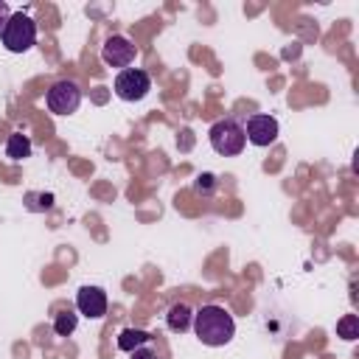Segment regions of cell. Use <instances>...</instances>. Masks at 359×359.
<instances>
[{
    "label": "cell",
    "mask_w": 359,
    "mask_h": 359,
    "mask_svg": "<svg viewBox=\"0 0 359 359\" xmlns=\"http://www.w3.org/2000/svg\"><path fill=\"white\" fill-rule=\"evenodd\" d=\"M337 334L342 339H356L359 337V317L356 314H345L339 323H337Z\"/></svg>",
    "instance_id": "13"
},
{
    "label": "cell",
    "mask_w": 359,
    "mask_h": 359,
    "mask_svg": "<svg viewBox=\"0 0 359 359\" xmlns=\"http://www.w3.org/2000/svg\"><path fill=\"white\" fill-rule=\"evenodd\" d=\"M81 104V90L76 81H56L50 90H48V109L56 112V115H73Z\"/></svg>",
    "instance_id": "5"
},
{
    "label": "cell",
    "mask_w": 359,
    "mask_h": 359,
    "mask_svg": "<svg viewBox=\"0 0 359 359\" xmlns=\"http://www.w3.org/2000/svg\"><path fill=\"white\" fill-rule=\"evenodd\" d=\"M76 325H79V317H76L73 311H62V314H56V320H53V331H56L59 337H70V334L76 331Z\"/></svg>",
    "instance_id": "12"
},
{
    "label": "cell",
    "mask_w": 359,
    "mask_h": 359,
    "mask_svg": "<svg viewBox=\"0 0 359 359\" xmlns=\"http://www.w3.org/2000/svg\"><path fill=\"white\" fill-rule=\"evenodd\" d=\"M135 45L126 39V36H121V34H115V36H109L107 42H104V48H101V59H104V65H109V67H129L132 62H135Z\"/></svg>",
    "instance_id": "6"
},
{
    "label": "cell",
    "mask_w": 359,
    "mask_h": 359,
    "mask_svg": "<svg viewBox=\"0 0 359 359\" xmlns=\"http://www.w3.org/2000/svg\"><path fill=\"white\" fill-rule=\"evenodd\" d=\"M210 137V146L216 154H224V157H236L244 151L247 146V137H244V126L236 121V118H222L210 126L208 132Z\"/></svg>",
    "instance_id": "3"
},
{
    "label": "cell",
    "mask_w": 359,
    "mask_h": 359,
    "mask_svg": "<svg viewBox=\"0 0 359 359\" xmlns=\"http://www.w3.org/2000/svg\"><path fill=\"white\" fill-rule=\"evenodd\" d=\"M149 342H151V334H149V331H140V328H123V331L118 334V348L126 351V353H132L135 348L149 345Z\"/></svg>",
    "instance_id": "10"
},
{
    "label": "cell",
    "mask_w": 359,
    "mask_h": 359,
    "mask_svg": "<svg viewBox=\"0 0 359 359\" xmlns=\"http://www.w3.org/2000/svg\"><path fill=\"white\" fill-rule=\"evenodd\" d=\"M28 154H31V140H28L25 135H20V132L8 135V140H6V157H11V160H25Z\"/></svg>",
    "instance_id": "11"
},
{
    "label": "cell",
    "mask_w": 359,
    "mask_h": 359,
    "mask_svg": "<svg viewBox=\"0 0 359 359\" xmlns=\"http://www.w3.org/2000/svg\"><path fill=\"white\" fill-rule=\"evenodd\" d=\"M76 309L90 320H101L107 314V292L101 286H81L76 294Z\"/></svg>",
    "instance_id": "8"
},
{
    "label": "cell",
    "mask_w": 359,
    "mask_h": 359,
    "mask_svg": "<svg viewBox=\"0 0 359 359\" xmlns=\"http://www.w3.org/2000/svg\"><path fill=\"white\" fill-rule=\"evenodd\" d=\"M8 17H11V8H8V3L0 0V31H3V25L8 22Z\"/></svg>",
    "instance_id": "16"
},
{
    "label": "cell",
    "mask_w": 359,
    "mask_h": 359,
    "mask_svg": "<svg viewBox=\"0 0 359 359\" xmlns=\"http://www.w3.org/2000/svg\"><path fill=\"white\" fill-rule=\"evenodd\" d=\"M194 334L199 337L202 345H210V348H219V345H227L236 334V323L230 317L227 309L210 303V306H202L196 314H194Z\"/></svg>",
    "instance_id": "1"
},
{
    "label": "cell",
    "mask_w": 359,
    "mask_h": 359,
    "mask_svg": "<svg viewBox=\"0 0 359 359\" xmlns=\"http://www.w3.org/2000/svg\"><path fill=\"white\" fill-rule=\"evenodd\" d=\"M149 90H151V79L140 67H126L115 79V95L123 101H140L149 95Z\"/></svg>",
    "instance_id": "4"
},
{
    "label": "cell",
    "mask_w": 359,
    "mask_h": 359,
    "mask_svg": "<svg viewBox=\"0 0 359 359\" xmlns=\"http://www.w3.org/2000/svg\"><path fill=\"white\" fill-rule=\"evenodd\" d=\"M213 188V177L210 174H202L199 182H196V191H210Z\"/></svg>",
    "instance_id": "15"
},
{
    "label": "cell",
    "mask_w": 359,
    "mask_h": 359,
    "mask_svg": "<svg viewBox=\"0 0 359 359\" xmlns=\"http://www.w3.org/2000/svg\"><path fill=\"white\" fill-rule=\"evenodd\" d=\"M244 137L252 143V146H272L278 140V121L272 115H252L247 121V129H244Z\"/></svg>",
    "instance_id": "7"
},
{
    "label": "cell",
    "mask_w": 359,
    "mask_h": 359,
    "mask_svg": "<svg viewBox=\"0 0 359 359\" xmlns=\"http://www.w3.org/2000/svg\"><path fill=\"white\" fill-rule=\"evenodd\" d=\"M0 39H3L6 50H11V53H25V50H31V48L36 45V22H34L28 14L14 11V14L8 17V22L3 25Z\"/></svg>",
    "instance_id": "2"
},
{
    "label": "cell",
    "mask_w": 359,
    "mask_h": 359,
    "mask_svg": "<svg viewBox=\"0 0 359 359\" xmlns=\"http://www.w3.org/2000/svg\"><path fill=\"white\" fill-rule=\"evenodd\" d=\"M191 320H194V311H191L188 303H174V306L168 309V314H165V325H168V331H174V334L188 331Z\"/></svg>",
    "instance_id": "9"
},
{
    "label": "cell",
    "mask_w": 359,
    "mask_h": 359,
    "mask_svg": "<svg viewBox=\"0 0 359 359\" xmlns=\"http://www.w3.org/2000/svg\"><path fill=\"white\" fill-rule=\"evenodd\" d=\"M132 359H160V356H157V351H154V348L140 345V348H135V351H132Z\"/></svg>",
    "instance_id": "14"
}]
</instances>
